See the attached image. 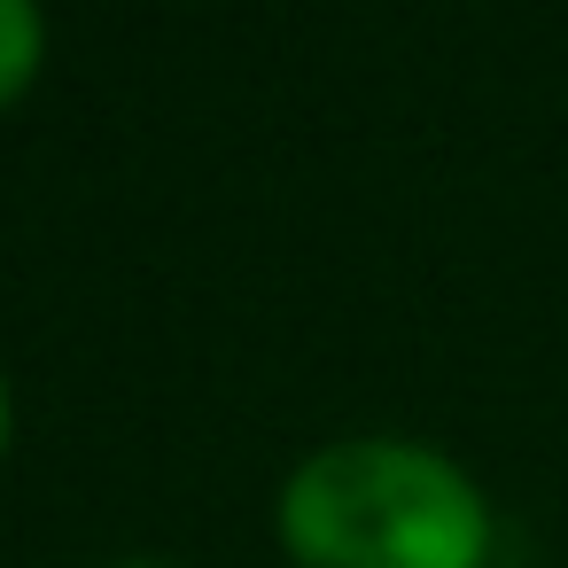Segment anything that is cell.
Segmentation results:
<instances>
[{"label": "cell", "instance_id": "cell-1", "mask_svg": "<svg viewBox=\"0 0 568 568\" xmlns=\"http://www.w3.org/2000/svg\"><path fill=\"white\" fill-rule=\"evenodd\" d=\"M281 545L296 568H483L490 514L444 452L351 436L288 475Z\"/></svg>", "mask_w": 568, "mask_h": 568}, {"label": "cell", "instance_id": "cell-2", "mask_svg": "<svg viewBox=\"0 0 568 568\" xmlns=\"http://www.w3.org/2000/svg\"><path fill=\"white\" fill-rule=\"evenodd\" d=\"M40 48H48V24H40V0H0V110H9L32 71H40Z\"/></svg>", "mask_w": 568, "mask_h": 568}, {"label": "cell", "instance_id": "cell-3", "mask_svg": "<svg viewBox=\"0 0 568 568\" xmlns=\"http://www.w3.org/2000/svg\"><path fill=\"white\" fill-rule=\"evenodd\" d=\"M9 428H17V405H9V382H0V452H9Z\"/></svg>", "mask_w": 568, "mask_h": 568}, {"label": "cell", "instance_id": "cell-4", "mask_svg": "<svg viewBox=\"0 0 568 568\" xmlns=\"http://www.w3.org/2000/svg\"><path fill=\"white\" fill-rule=\"evenodd\" d=\"M141 568H149V560H141Z\"/></svg>", "mask_w": 568, "mask_h": 568}]
</instances>
